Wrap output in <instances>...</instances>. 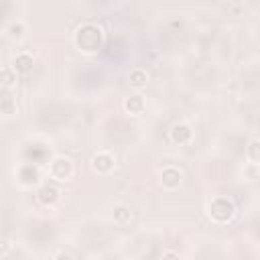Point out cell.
Wrapping results in <instances>:
<instances>
[{
  "mask_svg": "<svg viewBox=\"0 0 260 260\" xmlns=\"http://www.w3.org/2000/svg\"><path fill=\"white\" fill-rule=\"evenodd\" d=\"M189 136H191V130L187 128V126H175L173 128V140L175 142H185V140H189Z\"/></svg>",
  "mask_w": 260,
  "mask_h": 260,
  "instance_id": "8992f818",
  "label": "cell"
},
{
  "mask_svg": "<svg viewBox=\"0 0 260 260\" xmlns=\"http://www.w3.org/2000/svg\"><path fill=\"white\" fill-rule=\"evenodd\" d=\"M30 65H32V59H30L28 55H20V57H16V61H14V69H18V71H28Z\"/></svg>",
  "mask_w": 260,
  "mask_h": 260,
  "instance_id": "52a82bcc",
  "label": "cell"
},
{
  "mask_svg": "<svg viewBox=\"0 0 260 260\" xmlns=\"http://www.w3.org/2000/svg\"><path fill=\"white\" fill-rule=\"evenodd\" d=\"M51 171H53V175L57 179H65L69 175V171H71V165H69V160H63L61 158V160H55L53 162V169Z\"/></svg>",
  "mask_w": 260,
  "mask_h": 260,
  "instance_id": "3957f363",
  "label": "cell"
},
{
  "mask_svg": "<svg viewBox=\"0 0 260 260\" xmlns=\"http://www.w3.org/2000/svg\"><path fill=\"white\" fill-rule=\"evenodd\" d=\"M126 108H128V110H132V112H138V110L142 108V100H140L138 95H134L132 100H128V102H126Z\"/></svg>",
  "mask_w": 260,
  "mask_h": 260,
  "instance_id": "9c48e42d",
  "label": "cell"
},
{
  "mask_svg": "<svg viewBox=\"0 0 260 260\" xmlns=\"http://www.w3.org/2000/svg\"><path fill=\"white\" fill-rule=\"evenodd\" d=\"M57 189L53 187V185H45L41 191H39V199L43 201V203H53L55 199H57Z\"/></svg>",
  "mask_w": 260,
  "mask_h": 260,
  "instance_id": "277c9868",
  "label": "cell"
},
{
  "mask_svg": "<svg viewBox=\"0 0 260 260\" xmlns=\"http://www.w3.org/2000/svg\"><path fill=\"white\" fill-rule=\"evenodd\" d=\"M124 211H126V209H124V207H120V209H118V211H116V217H118V219H120V221H124V219H126V215H124Z\"/></svg>",
  "mask_w": 260,
  "mask_h": 260,
  "instance_id": "4fadbf2b",
  "label": "cell"
},
{
  "mask_svg": "<svg viewBox=\"0 0 260 260\" xmlns=\"http://www.w3.org/2000/svg\"><path fill=\"white\" fill-rule=\"evenodd\" d=\"M75 43H77V47L81 51H87V53L98 51L102 47V30H100V26H95V24H83L77 30V35H75Z\"/></svg>",
  "mask_w": 260,
  "mask_h": 260,
  "instance_id": "6da1fadb",
  "label": "cell"
},
{
  "mask_svg": "<svg viewBox=\"0 0 260 260\" xmlns=\"http://www.w3.org/2000/svg\"><path fill=\"white\" fill-rule=\"evenodd\" d=\"M35 177H37V171H35L32 167H24V169H22V179H24L26 183L35 181Z\"/></svg>",
  "mask_w": 260,
  "mask_h": 260,
  "instance_id": "30bf717a",
  "label": "cell"
},
{
  "mask_svg": "<svg viewBox=\"0 0 260 260\" xmlns=\"http://www.w3.org/2000/svg\"><path fill=\"white\" fill-rule=\"evenodd\" d=\"M209 209H211V215H213L217 221H225V219H230L232 213H234V205H232V201H228V199H223V197L215 199V201L211 203Z\"/></svg>",
  "mask_w": 260,
  "mask_h": 260,
  "instance_id": "7a4b0ae2",
  "label": "cell"
},
{
  "mask_svg": "<svg viewBox=\"0 0 260 260\" xmlns=\"http://www.w3.org/2000/svg\"><path fill=\"white\" fill-rule=\"evenodd\" d=\"M144 79H146V77H144L142 71H134V73H132V83H134V85H142Z\"/></svg>",
  "mask_w": 260,
  "mask_h": 260,
  "instance_id": "8fae6325",
  "label": "cell"
},
{
  "mask_svg": "<svg viewBox=\"0 0 260 260\" xmlns=\"http://www.w3.org/2000/svg\"><path fill=\"white\" fill-rule=\"evenodd\" d=\"M179 179H181V175H179V171H175V169H167V171L162 173V183H165L167 187L179 185Z\"/></svg>",
  "mask_w": 260,
  "mask_h": 260,
  "instance_id": "5b68a950",
  "label": "cell"
},
{
  "mask_svg": "<svg viewBox=\"0 0 260 260\" xmlns=\"http://www.w3.org/2000/svg\"><path fill=\"white\" fill-rule=\"evenodd\" d=\"M93 162H95V167L102 169V171H108V169L112 167V158H110L108 154H100V156H95Z\"/></svg>",
  "mask_w": 260,
  "mask_h": 260,
  "instance_id": "ba28073f",
  "label": "cell"
},
{
  "mask_svg": "<svg viewBox=\"0 0 260 260\" xmlns=\"http://www.w3.org/2000/svg\"><path fill=\"white\" fill-rule=\"evenodd\" d=\"M250 156L252 158H260V142H252V146H250Z\"/></svg>",
  "mask_w": 260,
  "mask_h": 260,
  "instance_id": "7c38bea8",
  "label": "cell"
}]
</instances>
